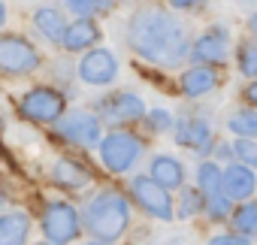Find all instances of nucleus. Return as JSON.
<instances>
[{
    "instance_id": "obj_1",
    "label": "nucleus",
    "mask_w": 257,
    "mask_h": 245,
    "mask_svg": "<svg viewBox=\"0 0 257 245\" xmlns=\"http://www.w3.org/2000/svg\"><path fill=\"white\" fill-rule=\"evenodd\" d=\"M127 43L140 58L158 67H176L191 55L185 28L161 7H143L134 13L131 28H127Z\"/></svg>"
},
{
    "instance_id": "obj_2",
    "label": "nucleus",
    "mask_w": 257,
    "mask_h": 245,
    "mask_svg": "<svg viewBox=\"0 0 257 245\" xmlns=\"http://www.w3.org/2000/svg\"><path fill=\"white\" fill-rule=\"evenodd\" d=\"M85 224L100 242H115L131 224V203L118 191H100L85 206Z\"/></svg>"
},
{
    "instance_id": "obj_3",
    "label": "nucleus",
    "mask_w": 257,
    "mask_h": 245,
    "mask_svg": "<svg viewBox=\"0 0 257 245\" xmlns=\"http://www.w3.org/2000/svg\"><path fill=\"white\" fill-rule=\"evenodd\" d=\"M19 115L31 125H52L64 115V94L55 88H31L19 97Z\"/></svg>"
},
{
    "instance_id": "obj_4",
    "label": "nucleus",
    "mask_w": 257,
    "mask_h": 245,
    "mask_svg": "<svg viewBox=\"0 0 257 245\" xmlns=\"http://www.w3.org/2000/svg\"><path fill=\"white\" fill-rule=\"evenodd\" d=\"M143 155V143L140 137L127 134V131H115L100 143V158L106 164L109 173H127Z\"/></svg>"
},
{
    "instance_id": "obj_5",
    "label": "nucleus",
    "mask_w": 257,
    "mask_h": 245,
    "mask_svg": "<svg viewBox=\"0 0 257 245\" xmlns=\"http://www.w3.org/2000/svg\"><path fill=\"white\" fill-rule=\"evenodd\" d=\"M40 67V52L25 37H0V70L4 76H25Z\"/></svg>"
},
{
    "instance_id": "obj_6",
    "label": "nucleus",
    "mask_w": 257,
    "mask_h": 245,
    "mask_svg": "<svg viewBox=\"0 0 257 245\" xmlns=\"http://www.w3.org/2000/svg\"><path fill=\"white\" fill-rule=\"evenodd\" d=\"M43 233L64 245V242H73L79 233H82V221H79V212L70 206V203H49L43 209Z\"/></svg>"
},
{
    "instance_id": "obj_7",
    "label": "nucleus",
    "mask_w": 257,
    "mask_h": 245,
    "mask_svg": "<svg viewBox=\"0 0 257 245\" xmlns=\"http://www.w3.org/2000/svg\"><path fill=\"white\" fill-rule=\"evenodd\" d=\"M131 191H134L137 203H140L149 215H155V218H161V221H170V218H173V200H170V191H167L164 185H158L152 176H140V179H134Z\"/></svg>"
},
{
    "instance_id": "obj_8",
    "label": "nucleus",
    "mask_w": 257,
    "mask_h": 245,
    "mask_svg": "<svg viewBox=\"0 0 257 245\" xmlns=\"http://www.w3.org/2000/svg\"><path fill=\"white\" fill-rule=\"evenodd\" d=\"M100 118L106 125H131V121L146 118V103L137 94H109L106 100H100Z\"/></svg>"
},
{
    "instance_id": "obj_9",
    "label": "nucleus",
    "mask_w": 257,
    "mask_h": 245,
    "mask_svg": "<svg viewBox=\"0 0 257 245\" xmlns=\"http://www.w3.org/2000/svg\"><path fill=\"white\" fill-rule=\"evenodd\" d=\"M61 137L70 140L73 146H97L100 143V115H91V112H73L67 118H61V125H58Z\"/></svg>"
},
{
    "instance_id": "obj_10",
    "label": "nucleus",
    "mask_w": 257,
    "mask_h": 245,
    "mask_svg": "<svg viewBox=\"0 0 257 245\" xmlns=\"http://www.w3.org/2000/svg\"><path fill=\"white\" fill-rule=\"evenodd\" d=\"M227 52H230V37L224 28H212L209 34H203L200 40H194L191 46V58L203 67L209 64H224L227 61Z\"/></svg>"
},
{
    "instance_id": "obj_11",
    "label": "nucleus",
    "mask_w": 257,
    "mask_h": 245,
    "mask_svg": "<svg viewBox=\"0 0 257 245\" xmlns=\"http://www.w3.org/2000/svg\"><path fill=\"white\" fill-rule=\"evenodd\" d=\"M79 76L82 82L88 85H109L115 76H118V61L112 52L106 49H97V52H88L79 64Z\"/></svg>"
},
{
    "instance_id": "obj_12",
    "label": "nucleus",
    "mask_w": 257,
    "mask_h": 245,
    "mask_svg": "<svg viewBox=\"0 0 257 245\" xmlns=\"http://www.w3.org/2000/svg\"><path fill=\"white\" fill-rule=\"evenodd\" d=\"M257 191V176L251 167L245 164H230L224 170V194L230 200H239V203H248V197Z\"/></svg>"
},
{
    "instance_id": "obj_13",
    "label": "nucleus",
    "mask_w": 257,
    "mask_h": 245,
    "mask_svg": "<svg viewBox=\"0 0 257 245\" xmlns=\"http://www.w3.org/2000/svg\"><path fill=\"white\" fill-rule=\"evenodd\" d=\"M176 140L191 152H209L212 149V128L203 118H185L176 128Z\"/></svg>"
},
{
    "instance_id": "obj_14",
    "label": "nucleus",
    "mask_w": 257,
    "mask_h": 245,
    "mask_svg": "<svg viewBox=\"0 0 257 245\" xmlns=\"http://www.w3.org/2000/svg\"><path fill=\"white\" fill-rule=\"evenodd\" d=\"M52 179H55L58 185L70 188V191H79V188H85L94 176H91V170H88L85 164H79V161H73V158H61V161L55 164V170H52Z\"/></svg>"
},
{
    "instance_id": "obj_15",
    "label": "nucleus",
    "mask_w": 257,
    "mask_h": 245,
    "mask_svg": "<svg viewBox=\"0 0 257 245\" xmlns=\"http://www.w3.org/2000/svg\"><path fill=\"white\" fill-rule=\"evenodd\" d=\"M34 25H37V31L49 40V43H64V37H67V22H64V16H61V10H55V7H40L37 13H34Z\"/></svg>"
},
{
    "instance_id": "obj_16",
    "label": "nucleus",
    "mask_w": 257,
    "mask_h": 245,
    "mask_svg": "<svg viewBox=\"0 0 257 245\" xmlns=\"http://www.w3.org/2000/svg\"><path fill=\"white\" fill-rule=\"evenodd\" d=\"M97 37H100L97 22H91V19H79V22H73V25L67 28L64 49H67V52H82V49H91V46L97 43Z\"/></svg>"
},
{
    "instance_id": "obj_17",
    "label": "nucleus",
    "mask_w": 257,
    "mask_h": 245,
    "mask_svg": "<svg viewBox=\"0 0 257 245\" xmlns=\"http://www.w3.org/2000/svg\"><path fill=\"white\" fill-rule=\"evenodd\" d=\"M152 179H155L158 185H164L167 191H176V188H182V182H185V170H182V164H179L176 158L158 155V158L152 161Z\"/></svg>"
},
{
    "instance_id": "obj_18",
    "label": "nucleus",
    "mask_w": 257,
    "mask_h": 245,
    "mask_svg": "<svg viewBox=\"0 0 257 245\" xmlns=\"http://www.w3.org/2000/svg\"><path fill=\"white\" fill-rule=\"evenodd\" d=\"M31 233V218L25 212H7L0 218V245H25Z\"/></svg>"
},
{
    "instance_id": "obj_19",
    "label": "nucleus",
    "mask_w": 257,
    "mask_h": 245,
    "mask_svg": "<svg viewBox=\"0 0 257 245\" xmlns=\"http://www.w3.org/2000/svg\"><path fill=\"white\" fill-rule=\"evenodd\" d=\"M218 85V73L212 67H191L182 73V91L188 97H200V94H209L212 88Z\"/></svg>"
},
{
    "instance_id": "obj_20",
    "label": "nucleus",
    "mask_w": 257,
    "mask_h": 245,
    "mask_svg": "<svg viewBox=\"0 0 257 245\" xmlns=\"http://www.w3.org/2000/svg\"><path fill=\"white\" fill-rule=\"evenodd\" d=\"M233 227L239 230V236H257V200H248V203H239L233 209Z\"/></svg>"
},
{
    "instance_id": "obj_21",
    "label": "nucleus",
    "mask_w": 257,
    "mask_h": 245,
    "mask_svg": "<svg viewBox=\"0 0 257 245\" xmlns=\"http://www.w3.org/2000/svg\"><path fill=\"white\" fill-rule=\"evenodd\" d=\"M197 182H200V191L206 194V200L224 194V173L218 170V164H209V161L200 164V170H197Z\"/></svg>"
},
{
    "instance_id": "obj_22",
    "label": "nucleus",
    "mask_w": 257,
    "mask_h": 245,
    "mask_svg": "<svg viewBox=\"0 0 257 245\" xmlns=\"http://www.w3.org/2000/svg\"><path fill=\"white\" fill-rule=\"evenodd\" d=\"M227 125H230V131H233L239 140L257 137V112H251V109H239V112L230 115Z\"/></svg>"
},
{
    "instance_id": "obj_23",
    "label": "nucleus",
    "mask_w": 257,
    "mask_h": 245,
    "mask_svg": "<svg viewBox=\"0 0 257 245\" xmlns=\"http://www.w3.org/2000/svg\"><path fill=\"white\" fill-rule=\"evenodd\" d=\"M200 209H206V194H203L200 188H197V191H194V188H188V191L182 194V215H185V218H191V215H197Z\"/></svg>"
},
{
    "instance_id": "obj_24",
    "label": "nucleus",
    "mask_w": 257,
    "mask_h": 245,
    "mask_svg": "<svg viewBox=\"0 0 257 245\" xmlns=\"http://www.w3.org/2000/svg\"><path fill=\"white\" fill-rule=\"evenodd\" d=\"M239 70H242V76H254L257 79V43L239 49Z\"/></svg>"
},
{
    "instance_id": "obj_25",
    "label": "nucleus",
    "mask_w": 257,
    "mask_h": 245,
    "mask_svg": "<svg viewBox=\"0 0 257 245\" xmlns=\"http://www.w3.org/2000/svg\"><path fill=\"white\" fill-rule=\"evenodd\" d=\"M206 212H209V218H215V221H221V218L233 215V212H230V197H227V194L209 197V200H206Z\"/></svg>"
},
{
    "instance_id": "obj_26",
    "label": "nucleus",
    "mask_w": 257,
    "mask_h": 245,
    "mask_svg": "<svg viewBox=\"0 0 257 245\" xmlns=\"http://www.w3.org/2000/svg\"><path fill=\"white\" fill-rule=\"evenodd\" d=\"M236 155H239V164H245V167L257 164V146L248 143V140H239L236 143Z\"/></svg>"
},
{
    "instance_id": "obj_27",
    "label": "nucleus",
    "mask_w": 257,
    "mask_h": 245,
    "mask_svg": "<svg viewBox=\"0 0 257 245\" xmlns=\"http://www.w3.org/2000/svg\"><path fill=\"white\" fill-rule=\"evenodd\" d=\"M67 7L76 13V16H82V19H88L97 7H103V0H67Z\"/></svg>"
},
{
    "instance_id": "obj_28",
    "label": "nucleus",
    "mask_w": 257,
    "mask_h": 245,
    "mask_svg": "<svg viewBox=\"0 0 257 245\" xmlns=\"http://www.w3.org/2000/svg\"><path fill=\"white\" fill-rule=\"evenodd\" d=\"M149 125H152L155 131H170L173 118H170V112H164V109H152V112H149Z\"/></svg>"
},
{
    "instance_id": "obj_29",
    "label": "nucleus",
    "mask_w": 257,
    "mask_h": 245,
    "mask_svg": "<svg viewBox=\"0 0 257 245\" xmlns=\"http://www.w3.org/2000/svg\"><path fill=\"white\" fill-rule=\"evenodd\" d=\"M209 245H251V242L245 236H239V233H221V236L209 239Z\"/></svg>"
},
{
    "instance_id": "obj_30",
    "label": "nucleus",
    "mask_w": 257,
    "mask_h": 245,
    "mask_svg": "<svg viewBox=\"0 0 257 245\" xmlns=\"http://www.w3.org/2000/svg\"><path fill=\"white\" fill-rule=\"evenodd\" d=\"M170 4H173L176 10H194V7H203L206 0H170Z\"/></svg>"
},
{
    "instance_id": "obj_31",
    "label": "nucleus",
    "mask_w": 257,
    "mask_h": 245,
    "mask_svg": "<svg viewBox=\"0 0 257 245\" xmlns=\"http://www.w3.org/2000/svg\"><path fill=\"white\" fill-rule=\"evenodd\" d=\"M245 100H251V103H257V79L245 88Z\"/></svg>"
},
{
    "instance_id": "obj_32",
    "label": "nucleus",
    "mask_w": 257,
    "mask_h": 245,
    "mask_svg": "<svg viewBox=\"0 0 257 245\" xmlns=\"http://www.w3.org/2000/svg\"><path fill=\"white\" fill-rule=\"evenodd\" d=\"M248 28H251V34H254V37H257V13H254V16H251V19H248Z\"/></svg>"
},
{
    "instance_id": "obj_33",
    "label": "nucleus",
    "mask_w": 257,
    "mask_h": 245,
    "mask_svg": "<svg viewBox=\"0 0 257 245\" xmlns=\"http://www.w3.org/2000/svg\"><path fill=\"white\" fill-rule=\"evenodd\" d=\"M40 245H58V242H40Z\"/></svg>"
},
{
    "instance_id": "obj_34",
    "label": "nucleus",
    "mask_w": 257,
    "mask_h": 245,
    "mask_svg": "<svg viewBox=\"0 0 257 245\" xmlns=\"http://www.w3.org/2000/svg\"><path fill=\"white\" fill-rule=\"evenodd\" d=\"M91 245H103V242H91Z\"/></svg>"
}]
</instances>
